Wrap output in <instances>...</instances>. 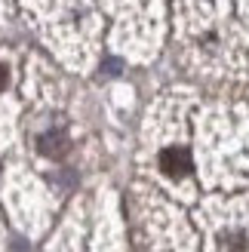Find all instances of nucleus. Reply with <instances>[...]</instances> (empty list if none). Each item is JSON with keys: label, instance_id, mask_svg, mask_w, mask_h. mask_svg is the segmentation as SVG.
I'll list each match as a JSON object with an SVG mask.
<instances>
[{"label": "nucleus", "instance_id": "obj_2", "mask_svg": "<svg viewBox=\"0 0 249 252\" xmlns=\"http://www.w3.org/2000/svg\"><path fill=\"white\" fill-rule=\"evenodd\" d=\"M37 148H40V154H46V157H62V154L68 151V138L53 129V132H43V135H40Z\"/></svg>", "mask_w": 249, "mask_h": 252}, {"label": "nucleus", "instance_id": "obj_3", "mask_svg": "<svg viewBox=\"0 0 249 252\" xmlns=\"http://www.w3.org/2000/svg\"><path fill=\"white\" fill-rule=\"evenodd\" d=\"M3 86H6V68L0 65V90H3Z\"/></svg>", "mask_w": 249, "mask_h": 252}, {"label": "nucleus", "instance_id": "obj_1", "mask_svg": "<svg viewBox=\"0 0 249 252\" xmlns=\"http://www.w3.org/2000/svg\"><path fill=\"white\" fill-rule=\"evenodd\" d=\"M160 169L172 175V179H182V175L191 172V154L185 148H166L160 154Z\"/></svg>", "mask_w": 249, "mask_h": 252}]
</instances>
